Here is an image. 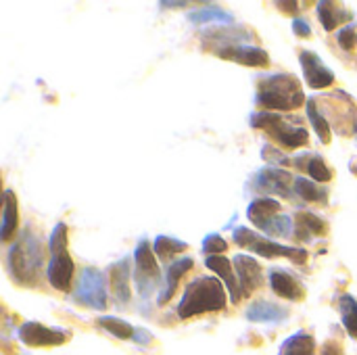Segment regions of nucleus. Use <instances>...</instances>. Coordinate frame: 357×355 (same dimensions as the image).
<instances>
[{"label":"nucleus","instance_id":"17","mask_svg":"<svg viewBox=\"0 0 357 355\" xmlns=\"http://www.w3.org/2000/svg\"><path fill=\"white\" fill-rule=\"evenodd\" d=\"M205 266L224 282V287H226V291L230 295V301L236 305L243 299V295H241V287H238V278H236L232 259H228L224 255H209L205 259Z\"/></svg>","mask_w":357,"mask_h":355},{"label":"nucleus","instance_id":"20","mask_svg":"<svg viewBox=\"0 0 357 355\" xmlns=\"http://www.w3.org/2000/svg\"><path fill=\"white\" fill-rule=\"evenodd\" d=\"M316 15L322 23V27L326 31H335L339 25H349V21H354V13L347 10L345 6H341L339 2H331V0H320L316 4Z\"/></svg>","mask_w":357,"mask_h":355},{"label":"nucleus","instance_id":"33","mask_svg":"<svg viewBox=\"0 0 357 355\" xmlns=\"http://www.w3.org/2000/svg\"><path fill=\"white\" fill-rule=\"evenodd\" d=\"M228 249V243L224 241L222 234L213 232V234H207L201 243V251L209 257V255H224Z\"/></svg>","mask_w":357,"mask_h":355},{"label":"nucleus","instance_id":"19","mask_svg":"<svg viewBox=\"0 0 357 355\" xmlns=\"http://www.w3.org/2000/svg\"><path fill=\"white\" fill-rule=\"evenodd\" d=\"M328 224L320 216L312 211H297L295 213V236L301 243H310L316 236H326Z\"/></svg>","mask_w":357,"mask_h":355},{"label":"nucleus","instance_id":"1","mask_svg":"<svg viewBox=\"0 0 357 355\" xmlns=\"http://www.w3.org/2000/svg\"><path fill=\"white\" fill-rule=\"evenodd\" d=\"M255 103L261 111H295L305 103V92L293 73H270L257 80Z\"/></svg>","mask_w":357,"mask_h":355},{"label":"nucleus","instance_id":"23","mask_svg":"<svg viewBox=\"0 0 357 355\" xmlns=\"http://www.w3.org/2000/svg\"><path fill=\"white\" fill-rule=\"evenodd\" d=\"M186 19L192 23V25H207V23H215V25H232L234 23V15L222 6H213V4H207V6H199V8H192L186 13Z\"/></svg>","mask_w":357,"mask_h":355},{"label":"nucleus","instance_id":"9","mask_svg":"<svg viewBox=\"0 0 357 355\" xmlns=\"http://www.w3.org/2000/svg\"><path fill=\"white\" fill-rule=\"evenodd\" d=\"M17 337L27 347H59L69 339V333L56 326H44L40 322H23L17 328Z\"/></svg>","mask_w":357,"mask_h":355},{"label":"nucleus","instance_id":"38","mask_svg":"<svg viewBox=\"0 0 357 355\" xmlns=\"http://www.w3.org/2000/svg\"><path fill=\"white\" fill-rule=\"evenodd\" d=\"M320 355H343V352H341V345H339V343H333V341H328V343L322 347Z\"/></svg>","mask_w":357,"mask_h":355},{"label":"nucleus","instance_id":"31","mask_svg":"<svg viewBox=\"0 0 357 355\" xmlns=\"http://www.w3.org/2000/svg\"><path fill=\"white\" fill-rule=\"evenodd\" d=\"M305 172H307V176H310L314 182H318V184H328V182L333 180V172H331V167L326 165L324 157H320V155H312V157H310V161L305 163Z\"/></svg>","mask_w":357,"mask_h":355},{"label":"nucleus","instance_id":"7","mask_svg":"<svg viewBox=\"0 0 357 355\" xmlns=\"http://www.w3.org/2000/svg\"><path fill=\"white\" fill-rule=\"evenodd\" d=\"M163 285V276L159 264L155 259V251L149 241H140L134 249V287L140 301H149L157 287Z\"/></svg>","mask_w":357,"mask_h":355},{"label":"nucleus","instance_id":"34","mask_svg":"<svg viewBox=\"0 0 357 355\" xmlns=\"http://www.w3.org/2000/svg\"><path fill=\"white\" fill-rule=\"evenodd\" d=\"M337 42H339V46L343 48V50H354L357 46V29L354 23H349V25H343L341 29H337Z\"/></svg>","mask_w":357,"mask_h":355},{"label":"nucleus","instance_id":"27","mask_svg":"<svg viewBox=\"0 0 357 355\" xmlns=\"http://www.w3.org/2000/svg\"><path fill=\"white\" fill-rule=\"evenodd\" d=\"M282 355H316V339L307 333H295L282 343Z\"/></svg>","mask_w":357,"mask_h":355},{"label":"nucleus","instance_id":"15","mask_svg":"<svg viewBox=\"0 0 357 355\" xmlns=\"http://www.w3.org/2000/svg\"><path fill=\"white\" fill-rule=\"evenodd\" d=\"M268 282H270V289L274 291V295H278L282 299L301 301L305 297V287L301 285V280L284 268H272L268 272Z\"/></svg>","mask_w":357,"mask_h":355},{"label":"nucleus","instance_id":"36","mask_svg":"<svg viewBox=\"0 0 357 355\" xmlns=\"http://www.w3.org/2000/svg\"><path fill=\"white\" fill-rule=\"evenodd\" d=\"M293 33H295L297 38H310V36H312V25L307 23V19L295 17V19H293Z\"/></svg>","mask_w":357,"mask_h":355},{"label":"nucleus","instance_id":"4","mask_svg":"<svg viewBox=\"0 0 357 355\" xmlns=\"http://www.w3.org/2000/svg\"><path fill=\"white\" fill-rule=\"evenodd\" d=\"M249 123L255 130L268 132V136L276 140L282 149H299L310 144V134L303 128V123L295 121L293 117H284L282 113L255 111L249 115Z\"/></svg>","mask_w":357,"mask_h":355},{"label":"nucleus","instance_id":"29","mask_svg":"<svg viewBox=\"0 0 357 355\" xmlns=\"http://www.w3.org/2000/svg\"><path fill=\"white\" fill-rule=\"evenodd\" d=\"M96 324H98L102 331H107L111 337L119 339V341H132L134 331H136L130 322H126V320H121V318H115V316H100V318L96 320Z\"/></svg>","mask_w":357,"mask_h":355},{"label":"nucleus","instance_id":"8","mask_svg":"<svg viewBox=\"0 0 357 355\" xmlns=\"http://www.w3.org/2000/svg\"><path fill=\"white\" fill-rule=\"evenodd\" d=\"M213 52L220 56V59H226V61H234V63H241V65H247V67H268L270 65V54L268 50H264L261 46L257 44H249V42H228V44H218L213 48Z\"/></svg>","mask_w":357,"mask_h":355},{"label":"nucleus","instance_id":"32","mask_svg":"<svg viewBox=\"0 0 357 355\" xmlns=\"http://www.w3.org/2000/svg\"><path fill=\"white\" fill-rule=\"evenodd\" d=\"M67 245H69V234H67V224L59 222L50 236H48V251L50 253H61V251H67Z\"/></svg>","mask_w":357,"mask_h":355},{"label":"nucleus","instance_id":"40","mask_svg":"<svg viewBox=\"0 0 357 355\" xmlns=\"http://www.w3.org/2000/svg\"><path fill=\"white\" fill-rule=\"evenodd\" d=\"M159 6L161 8H184L186 6V2H172V0H163V2H159Z\"/></svg>","mask_w":357,"mask_h":355},{"label":"nucleus","instance_id":"16","mask_svg":"<svg viewBox=\"0 0 357 355\" xmlns=\"http://www.w3.org/2000/svg\"><path fill=\"white\" fill-rule=\"evenodd\" d=\"M109 282H111V289H113V297H115V303L126 308L130 305L132 301V264L130 259H121V262H115L111 268H109Z\"/></svg>","mask_w":357,"mask_h":355},{"label":"nucleus","instance_id":"35","mask_svg":"<svg viewBox=\"0 0 357 355\" xmlns=\"http://www.w3.org/2000/svg\"><path fill=\"white\" fill-rule=\"evenodd\" d=\"M261 157H264L268 163H274V165H287V163H289L287 155H282L278 149H274V146H270V144H266V146L261 149Z\"/></svg>","mask_w":357,"mask_h":355},{"label":"nucleus","instance_id":"21","mask_svg":"<svg viewBox=\"0 0 357 355\" xmlns=\"http://www.w3.org/2000/svg\"><path fill=\"white\" fill-rule=\"evenodd\" d=\"M19 228V203H17V195L6 188L4 190V199H2V226H0V241L8 243Z\"/></svg>","mask_w":357,"mask_h":355},{"label":"nucleus","instance_id":"24","mask_svg":"<svg viewBox=\"0 0 357 355\" xmlns=\"http://www.w3.org/2000/svg\"><path fill=\"white\" fill-rule=\"evenodd\" d=\"M293 190L307 203H318V205H328V190L314 182L312 178H295V184H293Z\"/></svg>","mask_w":357,"mask_h":355},{"label":"nucleus","instance_id":"30","mask_svg":"<svg viewBox=\"0 0 357 355\" xmlns=\"http://www.w3.org/2000/svg\"><path fill=\"white\" fill-rule=\"evenodd\" d=\"M259 230L270 236H276V239H291V236H295V218L280 213V216L272 218L270 222H266Z\"/></svg>","mask_w":357,"mask_h":355},{"label":"nucleus","instance_id":"37","mask_svg":"<svg viewBox=\"0 0 357 355\" xmlns=\"http://www.w3.org/2000/svg\"><path fill=\"white\" fill-rule=\"evenodd\" d=\"M132 341H134V343H138V345H149V343L153 341V335H151L146 328H136V331H134Z\"/></svg>","mask_w":357,"mask_h":355},{"label":"nucleus","instance_id":"5","mask_svg":"<svg viewBox=\"0 0 357 355\" xmlns=\"http://www.w3.org/2000/svg\"><path fill=\"white\" fill-rule=\"evenodd\" d=\"M232 241H234L236 247L247 249V251H251V253H255L259 257H266V259L287 257L289 262L301 266L310 257L307 249H303V247L280 245V243H276V241H272L268 236H261V234H257V232H253V230H249L245 226H236L232 230Z\"/></svg>","mask_w":357,"mask_h":355},{"label":"nucleus","instance_id":"25","mask_svg":"<svg viewBox=\"0 0 357 355\" xmlns=\"http://www.w3.org/2000/svg\"><path fill=\"white\" fill-rule=\"evenodd\" d=\"M305 111H307V119H310V123H312V128H314L318 140H320L322 144H331V140H333V126H331V121L320 113V109H318V105H316V98H310V100L305 103Z\"/></svg>","mask_w":357,"mask_h":355},{"label":"nucleus","instance_id":"39","mask_svg":"<svg viewBox=\"0 0 357 355\" xmlns=\"http://www.w3.org/2000/svg\"><path fill=\"white\" fill-rule=\"evenodd\" d=\"M280 8H284L282 13H297L299 10V2H276Z\"/></svg>","mask_w":357,"mask_h":355},{"label":"nucleus","instance_id":"14","mask_svg":"<svg viewBox=\"0 0 357 355\" xmlns=\"http://www.w3.org/2000/svg\"><path fill=\"white\" fill-rule=\"evenodd\" d=\"M195 266V259L192 257H176L174 262L165 264V270H163V285H161V291H159V297H157V305H165L178 291L180 287V280L192 270Z\"/></svg>","mask_w":357,"mask_h":355},{"label":"nucleus","instance_id":"11","mask_svg":"<svg viewBox=\"0 0 357 355\" xmlns=\"http://www.w3.org/2000/svg\"><path fill=\"white\" fill-rule=\"evenodd\" d=\"M295 178L282 167H264L255 174V188L264 195L276 197H293Z\"/></svg>","mask_w":357,"mask_h":355},{"label":"nucleus","instance_id":"3","mask_svg":"<svg viewBox=\"0 0 357 355\" xmlns=\"http://www.w3.org/2000/svg\"><path fill=\"white\" fill-rule=\"evenodd\" d=\"M226 310V287L220 278L199 276L184 289L176 314L180 320H190L201 314Z\"/></svg>","mask_w":357,"mask_h":355},{"label":"nucleus","instance_id":"22","mask_svg":"<svg viewBox=\"0 0 357 355\" xmlns=\"http://www.w3.org/2000/svg\"><path fill=\"white\" fill-rule=\"evenodd\" d=\"M280 213H282V203L272 197H259V199L251 201L247 207V218L251 220V224L255 228H261L266 222H270L272 218H276Z\"/></svg>","mask_w":357,"mask_h":355},{"label":"nucleus","instance_id":"10","mask_svg":"<svg viewBox=\"0 0 357 355\" xmlns=\"http://www.w3.org/2000/svg\"><path fill=\"white\" fill-rule=\"evenodd\" d=\"M299 63H301V69H303V77H305V84L314 90H324V88H331L337 80L335 71L322 61L320 54L312 52V50H301L299 54Z\"/></svg>","mask_w":357,"mask_h":355},{"label":"nucleus","instance_id":"18","mask_svg":"<svg viewBox=\"0 0 357 355\" xmlns=\"http://www.w3.org/2000/svg\"><path fill=\"white\" fill-rule=\"evenodd\" d=\"M245 318L249 322H255V324H272V326H278V324H282L289 318V310L284 305L274 303V301L257 299V301H253L247 308Z\"/></svg>","mask_w":357,"mask_h":355},{"label":"nucleus","instance_id":"2","mask_svg":"<svg viewBox=\"0 0 357 355\" xmlns=\"http://www.w3.org/2000/svg\"><path fill=\"white\" fill-rule=\"evenodd\" d=\"M44 266V249L40 236L31 230L21 232V236L10 245L6 253V270L13 282L19 287H36Z\"/></svg>","mask_w":357,"mask_h":355},{"label":"nucleus","instance_id":"26","mask_svg":"<svg viewBox=\"0 0 357 355\" xmlns=\"http://www.w3.org/2000/svg\"><path fill=\"white\" fill-rule=\"evenodd\" d=\"M186 249H188V245H186L184 241L174 239V236L161 234V236H157V239L153 241V251H155V255H157L161 262H165V264L174 262L176 255H180V253L186 251Z\"/></svg>","mask_w":357,"mask_h":355},{"label":"nucleus","instance_id":"12","mask_svg":"<svg viewBox=\"0 0 357 355\" xmlns=\"http://www.w3.org/2000/svg\"><path fill=\"white\" fill-rule=\"evenodd\" d=\"M234 264V272H236V278H238V287H241V295L243 297H251L264 282V270H261V264L251 257V255H234L232 259Z\"/></svg>","mask_w":357,"mask_h":355},{"label":"nucleus","instance_id":"6","mask_svg":"<svg viewBox=\"0 0 357 355\" xmlns=\"http://www.w3.org/2000/svg\"><path fill=\"white\" fill-rule=\"evenodd\" d=\"M75 303L90 308L94 312H105L109 303V280L102 270L86 266L79 270L73 287Z\"/></svg>","mask_w":357,"mask_h":355},{"label":"nucleus","instance_id":"28","mask_svg":"<svg viewBox=\"0 0 357 355\" xmlns=\"http://www.w3.org/2000/svg\"><path fill=\"white\" fill-rule=\"evenodd\" d=\"M339 314L341 322L351 339H357V299L354 295H341L339 297Z\"/></svg>","mask_w":357,"mask_h":355},{"label":"nucleus","instance_id":"13","mask_svg":"<svg viewBox=\"0 0 357 355\" xmlns=\"http://www.w3.org/2000/svg\"><path fill=\"white\" fill-rule=\"evenodd\" d=\"M46 278H48L50 287L61 293H67L71 289L73 278H75V264H73L69 251L50 253V259L46 266Z\"/></svg>","mask_w":357,"mask_h":355}]
</instances>
